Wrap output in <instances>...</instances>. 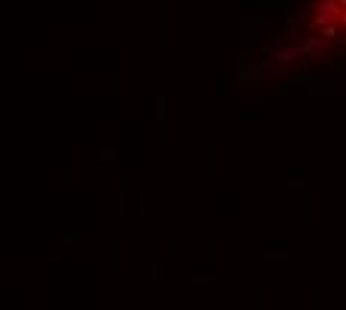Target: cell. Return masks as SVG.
<instances>
[{"label": "cell", "mask_w": 346, "mask_h": 310, "mask_svg": "<svg viewBox=\"0 0 346 310\" xmlns=\"http://www.w3.org/2000/svg\"><path fill=\"white\" fill-rule=\"evenodd\" d=\"M310 30L326 42L346 45V0H316L310 9Z\"/></svg>", "instance_id": "6da1fadb"}]
</instances>
